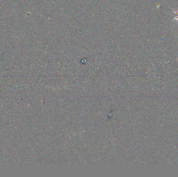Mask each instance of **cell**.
<instances>
[{
	"mask_svg": "<svg viewBox=\"0 0 178 177\" xmlns=\"http://www.w3.org/2000/svg\"><path fill=\"white\" fill-rule=\"evenodd\" d=\"M173 11H174V13H175V18H174V20H177V21H178V11H177V12H175V11H174V10H173Z\"/></svg>",
	"mask_w": 178,
	"mask_h": 177,
	"instance_id": "cell-1",
	"label": "cell"
}]
</instances>
